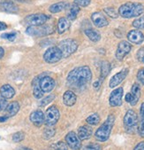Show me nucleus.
<instances>
[{
    "label": "nucleus",
    "mask_w": 144,
    "mask_h": 150,
    "mask_svg": "<svg viewBox=\"0 0 144 150\" xmlns=\"http://www.w3.org/2000/svg\"><path fill=\"white\" fill-rule=\"evenodd\" d=\"M66 9H68V12H67V18H68V20H71V21L75 20L76 17H77V14L80 12L79 6H77L75 3L74 4H72V5H69L68 4Z\"/></svg>",
    "instance_id": "5701e85b"
},
{
    "label": "nucleus",
    "mask_w": 144,
    "mask_h": 150,
    "mask_svg": "<svg viewBox=\"0 0 144 150\" xmlns=\"http://www.w3.org/2000/svg\"><path fill=\"white\" fill-rule=\"evenodd\" d=\"M16 33L15 32H13V33H9V34H2L1 35V38H5V39H8L10 41H13L15 38H16Z\"/></svg>",
    "instance_id": "ea45409f"
},
{
    "label": "nucleus",
    "mask_w": 144,
    "mask_h": 150,
    "mask_svg": "<svg viewBox=\"0 0 144 150\" xmlns=\"http://www.w3.org/2000/svg\"><path fill=\"white\" fill-rule=\"evenodd\" d=\"M59 47L62 52L63 57L67 58L68 56L72 55L77 50L78 44L73 39H65L59 43Z\"/></svg>",
    "instance_id": "39448f33"
},
{
    "label": "nucleus",
    "mask_w": 144,
    "mask_h": 150,
    "mask_svg": "<svg viewBox=\"0 0 144 150\" xmlns=\"http://www.w3.org/2000/svg\"><path fill=\"white\" fill-rule=\"evenodd\" d=\"M85 34L91 41L93 42H98L101 39V35L98 31L95 30L93 28H88L85 30Z\"/></svg>",
    "instance_id": "393cba45"
},
{
    "label": "nucleus",
    "mask_w": 144,
    "mask_h": 150,
    "mask_svg": "<svg viewBox=\"0 0 144 150\" xmlns=\"http://www.w3.org/2000/svg\"><path fill=\"white\" fill-rule=\"evenodd\" d=\"M54 29L50 25H39V26H30L27 28V34L34 37H43L53 33Z\"/></svg>",
    "instance_id": "20e7f679"
},
{
    "label": "nucleus",
    "mask_w": 144,
    "mask_h": 150,
    "mask_svg": "<svg viewBox=\"0 0 144 150\" xmlns=\"http://www.w3.org/2000/svg\"><path fill=\"white\" fill-rule=\"evenodd\" d=\"M24 138H25V134L22 132H18L13 135V140L14 142H20V141L23 140Z\"/></svg>",
    "instance_id": "72a5a7b5"
},
{
    "label": "nucleus",
    "mask_w": 144,
    "mask_h": 150,
    "mask_svg": "<svg viewBox=\"0 0 144 150\" xmlns=\"http://www.w3.org/2000/svg\"><path fill=\"white\" fill-rule=\"evenodd\" d=\"M59 116H60V114H59V108L56 106H51L47 109L45 113L44 123L49 127L53 126L57 123V121H59Z\"/></svg>",
    "instance_id": "0eeeda50"
},
{
    "label": "nucleus",
    "mask_w": 144,
    "mask_h": 150,
    "mask_svg": "<svg viewBox=\"0 0 144 150\" xmlns=\"http://www.w3.org/2000/svg\"><path fill=\"white\" fill-rule=\"evenodd\" d=\"M137 59L140 62L144 63V47H141L137 52Z\"/></svg>",
    "instance_id": "58836bf2"
},
{
    "label": "nucleus",
    "mask_w": 144,
    "mask_h": 150,
    "mask_svg": "<svg viewBox=\"0 0 144 150\" xmlns=\"http://www.w3.org/2000/svg\"><path fill=\"white\" fill-rule=\"evenodd\" d=\"M54 99H55V95H53V94L49 95V96H47L46 98H44V99L40 102V105H41L42 107H43V106H45V105H47V104L50 103Z\"/></svg>",
    "instance_id": "f704fd0d"
},
{
    "label": "nucleus",
    "mask_w": 144,
    "mask_h": 150,
    "mask_svg": "<svg viewBox=\"0 0 144 150\" xmlns=\"http://www.w3.org/2000/svg\"><path fill=\"white\" fill-rule=\"evenodd\" d=\"M91 135H92V129L88 125L81 126L78 130V136L80 139H87Z\"/></svg>",
    "instance_id": "4be33fe9"
},
{
    "label": "nucleus",
    "mask_w": 144,
    "mask_h": 150,
    "mask_svg": "<svg viewBox=\"0 0 144 150\" xmlns=\"http://www.w3.org/2000/svg\"><path fill=\"white\" fill-rule=\"evenodd\" d=\"M133 26L139 29H144V16L134 20L133 22Z\"/></svg>",
    "instance_id": "7c9ffc66"
},
{
    "label": "nucleus",
    "mask_w": 144,
    "mask_h": 150,
    "mask_svg": "<svg viewBox=\"0 0 144 150\" xmlns=\"http://www.w3.org/2000/svg\"><path fill=\"white\" fill-rule=\"evenodd\" d=\"M137 79L139 80V82H140L141 84L144 85V67L141 68V69L138 71V73H137Z\"/></svg>",
    "instance_id": "4c0bfd02"
},
{
    "label": "nucleus",
    "mask_w": 144,
    "mask_h": 150,
    "mask_svg": "<svg viewBox=\"0 0 144 150\" xmlns=\"http://www.w3.org/2000/svg\"><path fill=\"white\" fill-rule=\"evenodd\" d=\"M66 141L69 147H71L72 149H79L81 146L80 139L79 138V136L76 135L74 132H70L66 134Z\"/></svg>",
    "instance_id": "f8f14e48"
},
{
    "label": "nucleus",
    "mask_w": 144,
    "mask_h": 150,
    "mask_svg": "<svg viewBox=\"0 0 144 150\" xmlns=\"http://www.w3.org/2000/svg\"><path fill=\"white\" fill-rule=\"evenodd\" d=\"M138 133L141 137L144 138V117L141 116L138 125Z\"/></svg>",
    "instance_id": "473e14b6"
},
{
    "label": "nucleus",
    "mask_w": 144,
    "mask_h": 150,
    "mask_svg": "<svg viewBox=\"0 0 144 150\" xmlns=\"http://www.w3.org/2000/svg\"><path fill=\"white\" fill-rule=\"evenodd\" d=\"M104 12L110 17V18H113V19H116L118 18L119 16V13L115 10L113 7H107V8H104Z\"/></svg>",
    "instance_id": "2f4dec72"
},
{
    "label": "nucleus",
    "mask_w": 144,
    "mask_h": 150,
    "mask_svg": "<svg viewBox=\"0 0 144 150\" xmlns=\"http://www.w3.org/2000/svg\"><path fill=\"white\" fill-rule=\"evenodd\" d=\"M100 83H101V81H97V82L94 83V84H93V85H94V87H95V88H96V89H97V88L99 87Z\"/></svg>",
    "instance_id": "3c124183"
},
{
    "label": "nucleus",
    "mask_w": 144,
    "mask_h": 150,
    "mask_svg": "<svg viewBox=\"0 0 144 150\" xmlns=\"http://www.w3.org/2000/svg\"><path fill=\"white\" fill-rule=\"evenodd\" d=\"M88 149H101V147L98 145H95V144H91L89 145V146L87 147Z\"/></svg>",
    "instance_id": "a18cd8bd"
},
{
    "label": "nucleus",
    "mask_w": 144,
    "mask_h": 150,
    "mask_svg": "<svg viewBox=\"0 0 144 150\" xmlns=\"http://www.w3.org/2000/svg\"><path fill=\"white\" fill-rule=\"evenodd\" d=\"M69 28H70V22L66 18L62 17L59 20V22H57V31H59V34L65 33Z\"/></svg>",
    "instance_id": "b1692460"
},
{
    "label": "nucleus",
    "mask_w": 144,
    "mask_h": 150,
    "mask_svg": "<svg viewBox=\"0 0 144 150\" xmlns=\"http://www.w3.org/2000/svg\"><path fill=\"white\" fill-rule=\"evenodd\" d=\"M91 0H74V3L81 7H86L90 4Z\"/></svg>",
    "instance_id": "c9c22d12"
},
{
    "label": "nucleus",
    "mask_w": 144,
    "mask_h": 150,
    "mask_svg": "<svg viewBox=\"0 0 144 150\" xmlns=\"http://www.w3.org/2000/svg\"><path fill=\"white\" fill-rule=\"evenodd\" d=\"M131 48H132V46L128 42L121 41L119 44L118 49L116 51V58L119 59V61H122V59L130 52Z\"/></svg>",
    "instance_id": "9b49d317"
},
{
    "label": "nucleus",
    "mask_w": 144,
    "mask_h": 150,
    "mask_svg": "<svg viewBox=\"0 0 144 150\" xmlns=\"http://www.w3.org/2000/svg\"><path fill=\"white\" fill-rule=\"evenodd\" d=\"M44 118H45V115L41 110L34 111L30 115V121L36 126H41L44 123Z\"/></svg>",
    "instance_id": "f3484780"
},
{
    "label": "nucleus",
    "mask_w": 144,
    "mask_h": 150,
    "mask_svg": "<svg viewBox=\"0 0 144 150\" xmlns=\"http://www.w3.org/2000/svg\"><path fill=\"white\" fill-rule=\"evenodd\" d=\"M55 134V131L53 129H50V128H48L44 131L43 132V137L45 138V139H50L53 135Z\"/></svg>",
    "instance_id": "e433bc0d"
},
{
    "label": "nucleus",
    "mask_w": 144,
    "mask_h": 150,
    "mask_svg": "<svg viewBox=\"0 0 144 150\" xmlns=\"http://www.w3.org/2000/svg\"><path fill=\"white\" fill-rule=\"evenodd\" d=\"M87 123L91 125H96L100 123V116L97 114H92L87 118Z\"/></svg>",
    "instance_id": "c85d7f7f"
},
{
    "label": "nucleus",
    "mask_w": 144,
    "mask_h": 150,
    "mask_svg": "<svg viewBox=\"0 0 144 150\" xmlns=\"http://www.w3.org/2000/svg\"><path fill=\"white\" fill-rule=\"evenodd\" d=\"M144 12V6L139 3H126L119 9V14L126 19L134 18L141 15Z\"/></svg>",
    "instance_id": "f03ea898"
},
{
    "label": "nucleus",
    "mask_w": 144,
    "mask_h": 150,
    "mask_svg": "<svg viewBox=\"0 0 144 150\" xmlns=\"http://www.w3.org/2000/svg\"><path fill=\"white\" fill-rule=\"evenodd\" d=\"M131 94L133 96V101L130 103L132 106H134L136 105V103L139 101L140 100V97H141V88H140V85L139 83H135L133 86H132V89H131Z\"/></svg>",
    "instance_id": "412c9836"
},
{
    "label": "nucleus",
    "mask_w": 144,
    "mask_h": 150,
    "mask_svg": "<svg viewBox=\"0 0 144 150\" xmlns=\"http://www.w3.org/2000/svg\"><path fill=\"white\" fill-rule=\"evenodd\" d=\"M68 4L65 3V2H59V3H56L52 6H50L49 11L52 13H59L62 12L64 10H66L67 8Z\"/></svg>",
    "instance_id": "a878e982"
},
{
    "label": "nucleus",
    "mask_w": 144,
    "mask_h": 150,
    "mask_svg": "<svg viewBox=\"0 0 144 150\" xmlns=\"http://www.w3.org/2000/svg\"><path fill=\"white\" fill-rule=\"evenodd\" d=\"M1 8L6 12H15L18 10V7L15 6L13 3L9 2H4L1 4Z\"/></svg>",
    "instance_id": "c756f323"
},
{
    "label": "nucleus",
    "mask_w": 144,
    "mask_h": 150,
    "mask_svg": "<svg viewBox=\"0 0 144 150\" xmlns=\"http://www.w3.org/2000/svg\"><path fill=\"white\" fill-rule=\"evenodd\" d=\"M128 74V69H122L120 72L117 73L116 75H114L110 80V83H109V86L110 88H114V87H116L118 86L120 83H121L123 82V80L127 77Z\"/></svg>",
    "instance_id": "ddd939ff"
},
{
    "label": "nucleus",
    "mask_w": 144,
    "mask_h": 150,
    "mask_svg": "<svg viewBox=\"0 0 144 150\" xmlns=\"http://www.w3.org/2000/svg\"><path fill=\"white\" fill-rule=\"evenodd\" d=\"M62 57L63 54L61 50L59 49V47L57 46L49 48L43 54L44 61L48 63H56L57 62H59Z\"/></svg>",
    "instance_id": "423d86ee"
},
{
    "label": "nucleus",
    "mask_w": 144,
    "mask_h": 150,
    "mask_svg": "<svg viewBox=\"0 0 144 150\" xmlns=\"http://www.w3.org/2000/svg\"><path fill=\"white\" fill-rule=\"evenodd\" d=\"M122 97H123V88L120 87L115 89L110 93L109 102L111 107H118L122 104Z\"/></svg>",
    "instance_id": "9d476101"
},
{
    "label": "nucleus",
    "mask_w": 144,
    "mask_h": 150,
    "mask_svg": "<svg viewBox=\"0 0 144 150\" xmlns=\"http://www.w3.org/2000/svg\"><path fill=\"white\" fill-rule=\"evenodd\" d=\"M40 78L41 76H37L34 79L33 83H32V85H33V93H34V96L36 98V99H40L43 96V90L41 89V86H40Z\"/></svg>",
    "instance_id": "a211bd4d"
},
{
    "label": "nucleus",
    "mask_w": 144,
    "mask_h": 150,
    "mask_svg": "<svg viewBox=\"0 0 144 150\" xmlns=\"http://www.w3.org/2000/svg\"><path fill=\"white\" fill-rule=\"evenodd\" d=\"M52 147L55 149H67V146L64 142H57V144L52 145Z\"/></svg>",
    "instance_id": "79ce46f5"
},
{
    "label": "nucleus",
    "mask_w": 144,
    "mask_h": 150,
    "mask_svg": "<svg viewBox=\"0 0 144 150\" xmlns=\"http://www.w3.org/2000/svg\"><path fill=\"white\" fill-rule=\"evenodd\" d=\"M110 71V64L108 62L103 61L101 63V80L104 79L109 75Z\"/></svg>",
    "instance_id": "cd10ccee"
},
{
    "label": "nucleus",
    "mask_w": 144,
    "mask_h": 150,
    "mask_svg": "<svg viewBox=\"0 0 144 150\" xmlns=\"http://www.w3.org/2000/svg\"><path fill=\"white\" fill-rule=\"evenodd\" d=\"M6 110V113H7L8 116H13V115H15L19 112L20 105H19V103L17 101H13V102L10 103L7 106Z\"/></svg>",
    "instance_id": "bb28decb"
},
{
    "label": "nucleus",
    "mask_w": 144,
    "mask_h": 150,
    "mask_svg": "<svg viewBox=\"0 0 144 150\" xmlns=\"http://www.w3.org/2000/svg\"><path fill=\"white\" fill-rule=\"evenodd\" d=\"M91 20H92L93 23L98 28H103L109 24L107 19L105 18V16L103 15V13L102 12L94 13L91 16Z\"/></svg>",
    "instance_id": "2eb2a0df"
},
{
    "label": "nucleus",
    "mask_w": 144,
    "mask_h": 150,
    "mask_svg": "<svg viewBox=\"0 0 144 150\" xmlns=\"http://www.w3.org/2000/svg\"><path fill=\"white\" fill-rule=\"evenodd\" d=\"M115 122V116L113 115H110L107 118L106 121L103 123V125H102L96 132L95 136L96 139L101 142H104L106 141L110 135V132L111 129L113 127Z\"/></svg>",
    "instance_id": "7ed1b4c3"
},
{
    "label": "nucleus",
    "mask_w": 144,
    "mask_h": 150,
    "mask_svg": "<svg viewBox=\"0 0 144 150\" xmlns=\"http://www.w3.org/2000/svg\"><path fill=\"white\" fill-rule=\"evenodd\" d=\"M137 125H138V115H137V114L132 109L128 110L124 116V126H125V128L127 131L131 132V131H134V129L137 126Z\"/></svg>",
    "instance_id": "6e6552de"
},
{
    "label": "nucleus",
    "mask_w": 144,
    "mask_h": 150,
    "mask_svg": "<svg viewBox=\"0 0 144 150\" xmlns=\"http://www.w3.org/2000/svg\"><path fill=\"white\" fill-rule=\"evenodd\" d=\"M8 106V103L6 101V99H5L4 97L0 98V111L5 110Z\"/></svg>",
    "instance_id": "a19ab883"
},
{
    "label": "nucleus",
    "mask_w": 144,
    "mask_h": 150,
    "mask_svg": "<svg viewBox=\"0 0 144 150\" xmlns=\"http://www.w3.org/2000/svg\"><path fill=\"white\" fill-rule=\"evenodd\" d=\"M63 100H64V103L66 106H68V107H72L75 104L76 102V95L72 91H66L65 93H64V96H63Z\"/></svg>",
    "instance_id": "aec40b11"
},
{
    "label": "nucleus",
    "mask_w": 144,
    "mask_h": 150,
    "mask_svg": "<svg viewBox=\"0 0 144 150\" xmlns=\"http://www.w3.org/2000/svg\"><path fill=\"white\" fill-rule=\"evenodd\" d=\"M4 54H5V50L2 47H0V59L3 58Z\"/></svg>",
    "instance_id": "8fccbe9b"
},
{
    "label": "nucleus",
    "mask_w": 144,
    "mask_h": 150,
    "mask_svg": "<svg viewBox=\"0 0 144 150\" xmlns=\"http://www.w3.org/2000/svg\"><path fill=\"white\" fill-rule=\"evenodd\" d=\"M141 116L144 117V102L141 106Z\"/></svg>",
    "instance_id": "de8ad7c7"
},
{
    "label": "nucleus",
    "mask_w": 144,
    "mask_h": 150,
    "mask_svg": "<svg viewBox=\"0 0 144 150\" xmlns=\"http://www.w3.org/2000/svg\"><path fill=\"white\" fill-rule=\"evenodd\" d=\"M8 119V115H6V116H0V122H6V120Z\"/></svg>",
    "instance_id": "09e8293b"
},
{
    "label": "nucleus",
    "mask_w": 144,
    "mask_h": 150,
    "mask_svg": "<svg viewBox=\"0 0 144 150\" xmlns=\"http://www.w3.org/2000/svg\"><path fill=\"white\" fill-rule=\"evenodd\" d=\"M6 28H7V27H6V23H4V22H2V21H0V31H1V30H5V29H6Z\"/></svg>",
    "instance_id": "49530a36"
},
{
    "label": "nucleus",
    "mask_w": 144,
    "mask_h": 150,
    "mask_svg": "<svg viewBox=\"0 0 144 150\" xmlns=\"http://www.w3.org/2000/svg\"><path fill=\"white\" fill-rule=\"evenodd\" d=\"M48 16L46 14L43 13H36V14H31L28 15L25 21L30 26H39V25H43L44 24L47 20H48Z\"/></svg>",
    "instance_id": "1a4fd4ad"
},
{
    "label": "nucleus",
    "mask_w": 144,
    "mask_h": 150,
    "mask_svg": "<svg viewBox=\"0 0 144 150\" xmlns=\"http://www.w3.org/2000/svg\"><path fill=\"white\" fill-rule=\"evenodd\" d=\"M126 101L128 102V103H131L133 101V96H132L131 93H127L126 95Z\"/></svg>",
    "instance_id": "c03bdc74"
},
{
    "label": "nucleus",
    "mask_w": 144,
    "mask_h": 150,
    "mask_svg": "<svg viewBox=\"0 0 144 150\" xmlns=\"http://www.w3.org/2000/svg\"><path fill=\"white\" fill-rule=\"evenodd\" d=\"M40 86L43 93H50L55 87V81L50 76H41Z\"/></svg>",
    "instance_id": "4468645a"
},
{
    "label": "nucleus",
    "mask_w": 144,
    "mask_h": 150,
    "mask_svg": "<svg viewBox=\"0 0 144 150\" xmlns=\"http://www.w3.org/2000/svg\"><path fill=\"white\" fill-rule=\"evenodd\" d=\"M0 93H1V96L4 97L5 99H12L14 94H15V91L14 89L9 85V84H5L1 87L0 89Z\"/></svg>",
    "instance_id": "6ab92c4d"
},
{
    "label": "nucleus",
    "mask_w": 144,
    "mask_h": 150,
    "mask_svg": "<svg viewBox=\"0 0 144 150\" xmlns=\"http://www.w3.org/2000/svg\"><path fill=\"white\" fill-rule=\"evenodd\" d=\"M135 150H144V141L142 142H140L135 147H134Z\"/></svg>",
    "instance_id": "37998d69"
},
{
    "label": "nucleus",
    "mask_w": 144,
    "mask_h": 150,
    "mask_svg": "<svg viewBox=\"0 0 144 150\" xmlns=\"http://www.w3.org/2000/svg\"><path fill=\"white\" fill-rule=\"evenodd\" d=\"M92 79V73L89 67H79L73 69L67 76L68 85L74 88H83Z\"/></svg>",
    "instance_id": "f257e3e1"
},
{
    "label": "nucleus",
    "mask_w": 144,
    "mask_h": 150,
    "mask_svg": "<svg viewBox=\"0 0 144 150\" xmlns=\"http://www.w3.org/2000/svg\"><path fill=\"white\" fill-rule=\"evenodd\" d=\"M127 39L136 45H140L144 41V35L139 30H131L127 33Z\"/></svg>",
    "instance_id": "dca6fc26"
}]
</instances>
